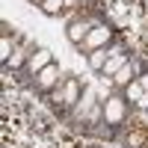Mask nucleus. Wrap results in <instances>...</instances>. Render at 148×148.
<instances>
[{"label": "nucleus", "instance_id": "obj_1", "mask_svg": "<svg viewBox=\"0 0 148 148\" xmlns=\"http://www.w3.org/2000/svg\"><path fill=\"white\" fill-rule=\"evenodd\" d=\"M130 107H133V104L127 101L125 95L113 92V95L107 98V104H104V121H107L110 127H121V125L127 121V116H130Z\"/></svg>", "mask_w": 148, "mask_h": 148}, {"label": "nucleus", "instance_id": "obj_2", "mask_svg": "<svg viewBox=\"0 0 148 148\" xmlns=\"http://www.w3.org/2000/svg\"><path fill=\"white\" fill-rule=\"evenodd\" d=\"M80 92H83V83L77 77H65L62 83L53 89V104L59 113H65V110H71L74 104L80 101Z\"/></svg>", "mask_w": 148, "mask_h": 148}, {"label": "nucleus", "instance_id": "obj_3", "mask_svg": "<svg viewBox=\"0 0 148 148\" xmlns=\"http://www.w3.org/2000/svg\"><path fill=\"white\" fill-rule=\"evenodd\" d=\"M113 39H116V30L113 27H107V24H95L92 33L86 36V42L80 45V51L83 53H92V51H98V47H110Z\"/></svg>", "mask_w": 148, "mask_h": 148}, {"label": "nucleus", "instance_id": "obj_4", "mask_svg": "<svg viewBox=\"0 0 148 148\" xmlns=\"http://www.w3.org/2000/svg\"><path fill=\"white\" fill-rule=\"evenodd\" d=\"M33 83H36V89L45 92V95H47V92H53L56 86L62 83V80H59V65H56V62H51L47 68H42V71L33 77Z\"/></svg>", "mask_w": 148, "mask_h": 148}, {"label": "nucleus", "instance_id": "obj_5", "mask_svg": "<svg viewBox=\"0 0 148 148\" xmlns=\"http://www.w3.org/2000/svg\"><path fill=\"white\" fill-rule=\"evenodd\" d=\"M92 27H95V24L89 21V18H71L68 21V27H65V36H68V42L71 45H83L86 42V36H89L92 33Z\"/></svg>", "mask_w": 148, "mask_h": 148}, {"label": "nucleus", "instance_id": "obj_6", "mask_svg": "<svg viewBox=\"0 0 148 148\" xmlns=\"http://www.w3.org/2000/svg\"><path fill=\"white\" fill-rule=\"evenodd\" d=\"M51 62H53L51 51H45V47H36V51H33V56H30V62H27V71H30L33 77H36V74H39L42 68H47Z\"/></svg>", "mask_w": 148, "mask_h": 148}, {"label": "nucleus", "instance_id": "obj_7", "mask_svg": "<svg viewBox=\"0 0 148 148\" xmlns=\"http://www.w3.org/2000/svg\"><path fill=\"white\" fill-rule=\"evenodd\" d=\"M127 62H130V56H127V53H121V51H116V47H113V53H110L107 65L101 68V74H107V77H113V74H119V71L125 68Z\"/></svg>", "mask_w": 148, "mask_h": 148}, {"label": "nucleus", "instance_id": "obj_8", "mask_svg": "<svg viewBox=\"0 0 148 148\" xmlns=\"http://www.w3.org/2000/svg\"><path fill=\"white\" fill-rule=\"evenodd\" d=\"M110 53H113V45H110V47H98V51H92V53H86V59H89V65H92L95 71H101V68L107 65V59H110Z\"/></svg>", "mask_w": 148, "mask_h": 148}, {"label": "nucleus", "instance_id": "obj_9", "mask_svg": "<svg viewBox=\"0 0 148 148\" xmlns=\"http://www.w3.org/2000/svg\"><path fill=\"white\" fill-rule=\"evenodd\" d=\"M30 56H33V51H27V47H18V51L12 53V59H9L3 68H6V71H18V68H24V65L30 62Z\"/></svg>", "mask_w": 148, "mask_h": 148}, {"label": "nucleus", "instance_id": "obj_10", "mask_svg": "<svg viewBox=\"0 0 148 148\" xmlns=\"http://www.w3.org/2000/svg\"><path fill=\"white\" fill-rule=\"evenodd\" d=\"M125 98L133 104V107H139L142 104V98H145V89H142V83H139V77L133 80V83H127L125 86Z\"/></svg>", "mask_w": 148, "mask_h": 148}, {"label": "nucleus", "instance_id": "obj_11", "mask_svg": "<svg viewBox=\"0 0 148 148\" xmlns=\"http://www.w3.org/2000/svg\"><path fill=\"white\" fill-rule=\"evenodd\" d=\"M110 80H113V86H116V89H125L127 83H133V80H136V74H133V65L127 62V65L121 68L119 74H113V77H110Z\"/></svg>", "mask_w": 148, "mask_h": 148}, {"label": "nucleus", "instance_id": "obj_12", "mask_svg": "<svg viewBox=\"0 0 148 148\" xmlns=\"http://www.w3.org/2000/svg\"><path fill=\"white\" fill-rule=\"evenodd\" d=\"M12 53H15V47H12V42H9V36L3 33V36H0V62H9V59H12Z\"/></svg>", "mask_w": 148, "mask_h": 148}, {"label": "nucleus", "instance_id": "obj_13", "mask_svg": "<svg viewBox=\"0 0 148 148\" xmlns=\"http://www.w3.org/2000/svg\"><path fill=\"white\" fill-rule=\"evenodd\" d=\"M45 15H59V12L65 9V0H42V6H39Z\"/></svg>", "mask_w": 148, "mask_h": 148}, {"label": "nucleus", "instance_id": "obj_14", "mask_svg": "<svg viewBox=\"0 0 148 148\" xmlns=\"http://www.w3.org/2000/svg\"><path fill=\"white\" fill-rule=\"evenodd\" d=\"M139 83H142V89H145V95H148V68L142 65V74H139Z\"/></svg>", "mask_w": 148, "mask_h": 148}, {"label": "nucleus", "instance_id": "obj_15", "mask_svg": "<svg viewBox=\"0 0 148 148\" xmlns=\"http://www.w3.org/2000/svg\"><path fill=\"white\" fill-rule=\"evenodd\" d=\"M30 3H36V6H42V0H30Z\"/></svg>", "mask_w": 148, "mask_h": 148}, {"label": "nucleus", "instance_id": "obj_16", "mask_svg": "<svg viewBox=\"0 0 148 148\" xmlns=\"http://www.w3.org/2000/svg\"><path fill=\"white\" fill-rule=\"evenodd\" d=\"M71 3H74V0H65V6H71Z\"/></svg>", "mask_w": 148, "mask_h": 148}, {"label": "nucleus", "instance_id": "obj_17", "mask_svg": "<svg viewBox=\"0 0 148 148\" xmlns=\"http://www.w3.org/2000/svg\"><path fill=\"white\" fill-rule=\"evenodd\" d=\"M145 121H148V110H145Z\"/></svg>", "mask_w": 148, "mask_h": 148}]
</instances>
